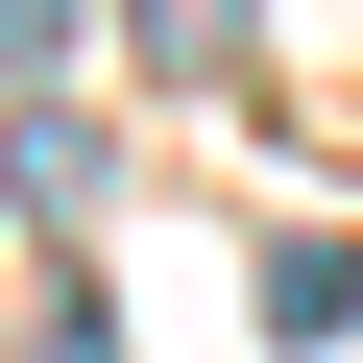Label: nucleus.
<instances>
[{
    "mask_svg": "<svg viewBox=\"0 0 363 363\" xmlns=\"http://www.w3.org/2000/svg\"><path fill=\"white\" fill-rule=\"evenodd\" d=\"M145 25V73H242V0H121Z\"/></svg>",
    "mask_w": 363,
    "mask_h": 363,
    "instance_id": "f03ea898",
    "label": "nucleus"
},
{
    "mask_svg": "<svg viewBox=\"0 0 363 363\" xmlns=\"http://www.w3.org/2000/svg\"><path fill=\"white\" fill-rule=\"evenodd\" d=\"M49 49H73V0H0V73H49Z\"/></svg>",
    "mask_w": 363,
    "mask_h": 363,
    "instance_id": "7ed1b4c3",
    "label": "nucleus"
},
{
    "mask_svg": "<svg viewBox=\"0 0 363 363\" xmlns=\"http://www.w3.org/2000/svg\"><path fill=\"white\" fill-rule=\"evenodd\" d=\"M363 315V242H267V339H339Z\"/></svg>",
    "mask_w": 363,
    "mask_h": 363,
    "instance_id": "f257e3e1",
    "label": "nucleus"
}]
</instances>
